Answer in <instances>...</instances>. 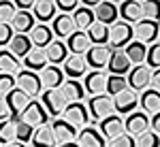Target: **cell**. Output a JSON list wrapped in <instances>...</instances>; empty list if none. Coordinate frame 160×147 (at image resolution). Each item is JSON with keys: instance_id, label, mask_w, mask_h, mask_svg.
Segmentation results:
<instances>
[{"instance_id": "25", "label": "cell", "mask_w": 160, "mask_h": 147, "mask_svg": "<svg viewBox=\"0 0 160 147\" xmlns=\"http://www.w3.org/2000/svg\"><path fill=\"white\" fill-rule=\"evenodd\" d=\"M51 32H53V37H58V41H60V38H68L75 32L73 17H71V15H64V13L56 15L53 22H51Z\"/></svg>"}, {"instance_id": "26", "label": "cell", "mask_w": 160, "mask_h": 147, "mask_svg": "<svg viewBox=\"0 0 160 147\" xmlns=\"http://www.w3.org/2000/svg\"><path fill=\"white\" fill-rule=\"evenodd\" d=\"M66 47H68V51H71L73 56H86L88 51H90V47H92V41H90V37H88V32L75 30L73 34L68 37Z\"/></svg>"}, {"instance_id": "44", "label": "cell", "mask_w": 160, "mask_h": 147, "mask_svg": "<svg viewBox=\"0 0 160 147\" xmlns=\"http://www.w3.org/2000/svg\"><path fill=\"white\" fill-rule=\"evenodd\" d=\"M15 87H17V83H15V75L0 73V98H4L9 92H13Z\"/></svg>"}, {"instance_id": "34", "label": "cell", "mask_w": 160, "mask_h": 147, "mask_svg": "<svg viewBox=\"0 0 160 147\" xmlns=\"http://www.w3.org/2000/svg\"><path fill=\"white\" fill-rule=\"evenodd\" d=\"M124 53H126V58L130 60L132 66H139V64H143V62H145L148 47H145L143 43H139V41H130V43L124 47Z\"/></svg>"}, {"instance_id": "50", "label": "cell", "mask_w": 160, "mask_h": 147, "mask_svg": "<svg viewBox=\"0 0 160 147\" xmlns=\"http://www.w3.org/2000/svg\"><path fill=\"white\" fill-rule=\"evenodd\" d=\"M34 7V0H17L15 2V9L17 11H30Z\"/></svg>"}, {"instance_id": "42", "label": "cell", "mask_w": 160, "mask_h": 147, "mask_svg": "<svg viewBox=\"0 0 160 147\" xmlns=\"http://www.w3.org/2000/svg\"><path fill=\"white\" fill-rule=\"evenodd\" d=\"M135 147H160V136L156 132H143V135H139L135 139Z\"/></svg>"}, {"instance_id": "2", "label": "cell", "mask_w": 160, "mask_h": 147, "mask_svg": "<svg viewBox=\"0 0 160 147\" xmlns=\"http://www.w3.org/2000/svg\"><path fill=\"white\" fill-rule=\"evenodd\" d=\"M88 111H90V120L92 122H100L105 117H109L115 113L113 107V98L107 94H98V96H90L88 100Z\"/></svg>"}, {"instance_id": "52", "label": "cell", "mask_w": 160, "mask_h": 147, "mask_svg": "<svg viewBox=\"0 0 160 147\" xmlns=\"http://www.w3.org/2000/svg\"><path fill=\"white\" fill-rule=\"evenodd\" d=\"M2 147H26V143H19V141H11V143H7V145Z\"/></svg>"}, {"instance_id": "35", "label": "cell", "mask_w": 160, "mask_h": 147, "mask_svg": "<svg viewBox=\"0 0 160 147\" xmlns=\"http://www.w3.org/2000/svg\"><path fill=\"white\" fill-rule=\"evenodd\" d=\"M22 71V62L19 58H15L9 49H0V73L17 75Z\"/></svg>"}, {"instance_id": "46", "label": "cell", "mask_w": 160, "mask_h": 147, "mask_svg": "<svg viewBox=\"0 0 160 147\" xmlns=\"http://www.w3.org/2000/svg\"><path fill=\"white\" fill-rule=\"evenodd\" d=\"M13 37H15V32H13L11 24H0V47L9 45Z\"/></svg>"}, {"instance_id": "23", "label": "cell", "mask_w": 160, "mask_h": 147, "mask_svg": "<svg viewBox=\"0 0 160 147\" xmlns=\"http://www.w3.org/2000/svg\"><path fill=\"white\" fill-rule=\"evenodd\" d=\"M77 145L79 147H107V141L102 139V135L94 126H86L77 135Z\"/></svg>"}, {"instance_id": "19", "label": "cell", "mask_w": 160, "mask_h": 147, "mask_svg": "<svg viewBox=\"0 0 160 147\" xmlns=\"http://www.w3.org/2000/svg\"><path fill=\"white\" fill-rule=\"evenodd\" d=\"M118 13H120V19L124 24H130L135 26L137 22L143 19V13H141V2L137 0H124L118 4Z\"/></svg>"}, {"instance_id": "7", "label": "cell", "mask_w": 160, "mask_h": 147, "mask_svg": "<svg viewBox=\"0 0 160 147\" xmlns=\"http://www.w3.org/2000/svg\"><path fill=\"white\" fill-rule=\"evenodd\" d=\"M149 130V115L148 113H143V111H132V113H128L126 115V120H124V132L130 136H139L143 135V132H148Z\"/></svg>"}, {"instance_id": "37", "label": "cell", "mask_w": 160, "mask_h": 147, "mask_svg": "<svg viewBox=\"0 0 160 147\" xmlns=\"http://www.w3.org/2000/svg\"><path fill=\"white\" fill-rule=\"evenodd\" d=\"M88 37L92 41V45H107V41H109V28L98 24V22H94L92 28L88 30Z\"/></svg>"}, {"instance_id": "14", "label": "cell", "mask_w": 160, "mask_h": 147, "mask_svg": "<svg viewBox=\"0 0 160 147\" xmlns=\"http://www.w3.org/2000/svg\"><path fill=\"white\" fill-rule=\"evenodd\" d=\"M51 130H53V136H56V141H58V145L62 143H71V141H77V135H79V130L75 128L71 122H66L64 117H58V120H53L51 122Z\"/></svg>"}, {"instance_id": "13", "label": "cell", "mask_w": 160, "mask_h": 147, "mask_svg": "<svg viewBox=\"0 0 160 147\" xmlns=\"http://www.w3.org/2000/svg\"><path fill=\"white\" fill-rule=\"evenodd\" d=\"M98 132L102 135L105 141H111V139L120 136L124 132V120H122V115L113 113V115H109V117L100 120V122H98Z\"/></svg>"}, {"instance_id": "16", "label": "cell", "mask_w": 160, "mask_h": 147, "mask_svg": "<svg viewBox=\"0 0 160 147\" xmlns=\"http://www.w3.org/2000/svg\"><path fill=\"white\" fill-rule=\"evenodd\" d=\"M94 19L102 26H113L118 19H120V13H118V4L115 2H98L96 7H94Z\"/></svg>"}, {"instance_id": "32", "label": "cell", "mask_w": 160, "mask_h": 147, "mask_svg": "<svg viewBox=\"0 0 160 147\" xmlns=\"http://www.w3.org/2000/svg\"><path fill=\"white\" fill-rule=\"evenodd\" d=\"M22 64H24L26 71L41 73V71H43L49 62H47V56H45V51H43V49H34V47H32V51H30V53L24 58V62H22Z\"/></svg>"}, {"instance_id": "10", "label": "cell", "mask_w": 160, "mask_h": 147, "mask_svg": "<svg viewBox=\"0 0 160 147\" xmlns=\"http://www.w3.org/2000/svg\"><path fill=\"white\" fill-rule=\"evenodd\" d=\"M30 100H32V98L28 96L26 92H22L19 87H15L13 92H9V94L4 96V102H7V107H9L11 120H19V115H22L24 109L30 105Z\"/></svg>"}, {"instance_id": "27", "label": "cell", "mask_w": 160, "mask_h": 147, "mask_svg": "<svg viewBox=\"0 0 160 147\" xmlns=\"http://www.w3.org/2000/svg\"><path fill=\"white\" fill-rule=\"evenodd\" d=\"M139 105H141V111L148 113V115H156V113H160V92L148 87L145 92L139 94Z\"/></svg>"}, {"instance_id": "51", "label": "cell", "mask_w": 160, "mask_h": 147, "mask_svg": "<svg viewBox=\"0 0 160 147\" xmlns=\"http://www.w3.org/2000/svg\"><path fill=\"white\" fill-rule=\"evenodd\" d=\"M7 117H9V107H7L4 98H0V122H4Z\"/></svg>"}, {"instance_id": "28", "label": "cell", "mask_w": 160, "mask_h": 147, "mask_svg": "<svg viewBox=\"0 0 160 147\" xmlns=\"http://www.w3.org/2000/svg\"><path fill=\"white\" fill-rule=\"evenodd\" d=\"M34 26L37 24H34L32 11H17V15L13 17V22H11V28L15 34H30Z\"/></svg>"}, {"instance_id": "3", "label": "cell", "mask_w": 160, "mask_h": 147, "mask_svg": "<svg viewBox=\"0 0 160 147\" xmlns=\"http://www.w3.org/2000/svg\"><path fill=\"white\" fill-rule=\"evenodd\" d=\"M41 105H43V109L47 111V115H51L53 120H58L64 109H66V98L62 96L60 87L58 90H43V94H41Z\"/></svg>"}, {"instance_id": "15", "label": "cell", "mask_w": 160, "mask_h": 147, "mask_svg": "<svg viewBox=\"0 0 160 147\" xmlns=\"http://www.w3.org/2000/svg\"><path fill=\"white\" fill-rule=\"evenodd\" d=\"M90 71L88 68V62L83 56H68L64 64H62V73L64 77H68V79H79V77H86V73Z\"/></svg>"}, {"instance_id": "48", "label": "cell", "mask_w": 160, "mask_h": 147, "mask_svg": "<svg viewBox=\"0 0 160 147\" xmlns=\"http://www.w3.org/2000/svg\"><path fill=\"white\" fill-rule=\"evenodd\" d=\"M149 130L160 136V113H156V115L149 117Z\"/></svg>"}, {"instance_id": "53", "label": "cell", "mask_w": 160, "mask_h": 147, "mask_svg": "<svg viewBox=\"0 0 160 147\" xmlns=\"http://www.w3.org/2000/svg\"><path fill=\"white\" fill-rule=\"evenodd\" d=\"M58 147H79V145H77V141H71V143H62Z\"/></svg>"}, {"instance_id": "41", "label": "cell", "mask_w": 160, "mask_h": 147, "mask_svg": "<svg viewBox=\"0 0 160 147\" xmlns=\"http://www.w3.org/2000/svg\"><path fill=\"white\" fill-rule=\"evenodd\" d=\"M15 15H17L15 2H11V0H0V24H11Z\"/></svg>"}, {"instance_id": "49", "label": "cell", "mask_w": 160, "mask_h": 147, "mask_svg": "<svg viewBox=\"0 0 160 147\" xmlns=\"http://www.w3.org/2000/svg\"><path fill=\"white\" fill-rule=\"evenodd\" d=\"M149 86H152V90L160 92V68L152 71V81H149Z\"/></svg>"}, {"instance_id": "31", "label": "cell", "mask_w": 160, "mask_h": 147, "mask_svg": "<svg viewBox=\"0 0 160 147\" xmlns=\"http://www.w3.org/2000/svg\"><path fill=\"white\" fill-rule=\"evenodd\" d=\"M75 22V30H79V32H88L92 24L96 22L94 19V9H88V7H77V11L71 15Z\"/></svg>"}, {"instance_id": "43", "label": "cell", "mask_w": 160, "mask_h": 147, "mask_svg": "<svg viewBox=\"0 0 160 147\" xmlns=\"http://www.w3.org/2000/svg\"><path fill=\"white\" fill-rule=\"evenodd\" d=\"M145 62H148V68H160V43H154L148 47V56H145Z\"/></svg>"}, {"instance_id": "24", "label": "cell", "mask_w": 160, "mask_h": 147, "mask_svg": "<svg viewBox=\"0 0 160 147\" xmlns=\"http://www.w3.org/2000/svg\"><path fill=\"white\" fill-rule=\"evenodd\" d=\"M60 92L66 98V102H81L86 98V90L79 79H64V83L60 86Z\"/></svg>"}, {"instance_id": "33", "label": "cell", "mask_w": 160, "mask_h": 147, "mask_svg": "<svg viewBox=\"0 0 160 147\" xmlns=\"http://www.w3.org/2000/svg\"><path fill=\"white\" fill-rule=\"evenodd\" d=\"M9 51H11L15 58H26L30 51H32V41L28 34H15L9 43Z\"/></svg>"}, {"instance_id": "22", "label": "cell", "mask_w": 160, "mask_h": 147, "mask_svg": "<svg viewBox=\"0 0 160 147\" xmlns=\"http://www.w3.org/2000/svg\"><path fill=\"white\" fill-rule=\"evenodd\" d=\"M28 37H30V41H32V47L34 49H45L56 41L53 32H51V26H45V24H37Z\"/></svg>"}, {"instance_id": "8", "label": "cell", "mask_w": 160, "mask_h": 147, "mask_svg": "<svg viewBox=\"0 0 160 147\" xmlns=\"http://www.w3.org/2000/svg\"><path fill=\"white\" fill-rule=\"evenodd\" d=\"M62 115H64L66 122L73 124L75 128H86L88 124L92 122L90 120V111H88V107L83 102H68Z\"/></svg>"}, {"instance_id": "30", "label": "cell", "mask_w": 160, "mask_h": 147, "mask_svg": "<svg viewBox=\"0 0 160 147\" xmlns=\"http://www.w3.org/2000/svg\"><path fill=\"white\" fill-rule=\"evenodd\" d=\"M32 147H58V141L53 136V130H51V124H45L34 130L32 135Z\"/></svg>"}, {"instance_id": "39", "label": "cell", "mask_w": 160, "mask_h": 147, "mask_svg": "<svg viewBox=\"0 0 160 147\" xmlns=\"http://www.w3.org/2000/svg\"><path fill=\"white\" fill-rule=\"evenodd\" d=\"M13 122H15V141L28 143L32 139V135H34V128L30 124H26L24 120H13Z\"/></svg>"}, {"instance_id": "47", "label": "cell", "mask_w": 160, "mask_h": 147, "mask_svg": "<svg viewBox=\"0 0 160 147\" xmlns=\"http://www.w3.org/2000/svg\"><path fill=\"white\" fill-rule=\"evenodd\" d=\"M56 7H58L64 15H73V13L77 11V7H79V2H77V0H58Z\"/></svg>"}, {"instance_id": "6", "label": "cell", "mask_w": 160, "mask_h": 147, "mask_svg": "<svg viewBox=\"0 0 160 147\" xmlns=\"http://www.w3.org/2000/svg\"><path fill=\"white\" fill-rule=\"evenodd\" d=\"M149 81H152V68H148L145 64H139V66H132L130 73L126 75V83L130 90H135L137 94L145 92L149 87Z\"/></svg>"}, {"instance_id": "45", "label": "cell", "mask_w": 160, "mask_h": 147, "mask_svg": "<svg viewBox=\"0 0 160 147\" xmlns=\"http://www.w3.org/2000/svg\"><path fill=\"white\" fill-rule=\"evenodd\" d=\"M107 147H135V136H130V135H126V132H122L120 136L111 139L109 143H107Z\"/></svg>"}, {"instance_id": "21", "label": "cell", "mask_w": 160, "mask_h": 147, "mask_svg": "<svg viewBox=\"0 0 160 147\" xmlns=\"http://www.w3.org/2000/svg\"><path fill=\"white\" fill-rule=\"evenodd\" d=\"M32 15L38 24L47 26V22H53V17L58 15V7L53 0H37L32 7Z\"/></svg>"}, {"instance_id": "36", "label": "cell", "mask_w": 160, "mask_h": 147, "mask_svg": "<svg viewBox=\"0 0 160 147\" xmlns=\"http://www.w3.org/2000/svg\"><path fill=\"white\" fill-rule=\"evenodd\" d=\"M128 87L126 83V77H120V75H107V86H105V94L107 96H118L120 92H124Z\"/></svg>"}, {"instance_id": "9", "label": "cell", "mask_w": 160, "mask_h": 147, "mask_svg": "<svg viewBox=\"0 0 160 147\" xmlns=\"http://www.w3.org/2000/svg\"><path fill=\"white\" fill-rule=\"evenodd\" d=\"M19 120H24L26 124H30L32 128H41V126L47 124L49 115H47V111L43 109L41 100H30V105L24 109V113L19 115Z\"/></svg>"}, {"instance_id": "54", "label": "cell", "mask_w": 160, "mask_h": 147, "mask_svg": "<svg viewBox=\"0 0 160 147\" xmlns=\"http://www.w3.org/2000/svg\"><path fill=\"white\" fill-rule=\"evenodd\" d=\"M0 147H2V145H0Z\"/></svg>"}, {"instance_id": "5", "label": "cell", "mask_w": 160, "mask_h": 147, "mask_svg": "<svg viewBox=\"0 0 160 147\" xmlns=\"http://www.w3.org/2000/svg\"><path fill=\"white\" fill-rule=\"evenodd\" d=\"M132 37H135V41L143 43L145 47L154 45L156 38L160 37V24L158 22H149V19H141L132 26Z\"/></svg>"}, {"instance_id": "18", "label": "cell", "mask_w": 160, "mask_h": 147, "mask_svg": "<svg viewBox=\"0 0 160 147\" xmlns=\"http://www.w3.org/2000/svg\"><path fill=\"white\" fill-rule=\"evenodd\" d=\"M38 79H41V86L45 87V90H58V87L64 83V73H62V66L47 64V66L38 73Z\"/></svg>"}, {"instance_id": "1", "label": "cell", "mask_w": 160, "mask_h": 147, "mask_svg": "<svg viewBox=\"0 0 160 147\" xmlns=\"http://www.w3.org/2000/svg\"><path fill=\"white\" fill-rule=\"evenodd\" d=\"M130 41H135V37H132V26L130 24L115 22L113 26H109V41H107V47H109L111 51L124 49Z\"/></svg>"}, {"instance_id": "4", "label": "cell", "mask_w": 160, "mask_h": 147, "mask_svg": "<svg viewBox=\"0 0 160 147\" xmlns=\"http://www.w3.org/2000/svg\"><path fill=\"white\" fill-rule=\"evenodd\" d=\"M15 83H17V87H19L22 92H26L28 96L32 98V100L43 94V86H41L38 73H32V71H26V68H22L19 73L15 75Z\"/></svg>"}, {"instance_id": "17", "label": "cell", "mask_w": 160, "mask_h": 147, "mask_svg": "<svg viewBox=\"0 0 160 147\" xmlns=\"http://www.w3.org/2000/svg\"><path fill=\"white\" fill-rule=\"evenodd\" d=\"M105 86H107V75L105 71H88L83 77V90L90 96H98L105 94Z\"/></svg>"}, {"instance_id": "29", "label": "cell", "mask_w": 160, "mask_h": 147, "mask_svg": "<svg viewBox=\"0 0 160 147\" xmlns=\"http://www.w3.org/2000/svg\"><path fill=\"white\" fill-rule=\"evenodd\" d=\"M45 51V56H47V62L53 64V66H58V64H64V60L68 58V47H66V43L64 41H53L49 47L43 49Z\"/></svg>"}, {"instance_id": "40", "label": "cell", "mask_w": 160, "mask_h": 147, "mask_svg": "<svg viewBox=\"0 0 160 147\" xmlns=\"http://www.w3.org/2000/svg\"><path fill=\"white\" fill-rule=\"evenodd\" d=\"M11 141H15V122L4 120L0 122V145H7Z\"/></svg>"}, {"instance_id": "20", "label": "cell", "mask_w": 160, "mask_h": 147, "mask_svg": "<svg viewBox=\"0 0 160 147\" xmlns=\"http://www.w3.org/2000/svg\"><path fill=\"white\" fill-rule=\"evenodd\" d=\"M130 68H132V64H130V60H128V58H126L124 49L111 51L109 62H107V71H109L111 75H120V77H126V75L130 73Z\"/></svg>"}, {"instance_id": "11", "label": "cell", "mask_w": 160, "mask_h": 147, "mask_svg": "<svg viewBox=\"0 0 160 147\" xmlns=\"http://www.w3.org/2000/svg\"><path fill=\"white\" fill-rule=\"evenodd\" d=\"M137 105H139V94L130 87H126L118 96H113V107H115L118 115H128V113L137 111Z\"/></svg>"}, {"instance_id": "38", "label": "cell", "mask_w": 160, "mask_h": 147, "mask_svg": "<svg viewBox=\"0 0 160 147\" xmlns=\"http://www.w3.org/2000/svg\"><path fill=\"white\" fill-rule=\"evenodd\" d=\"M141 13H143V19L160 22V2L158 0H145V2H141Z\"/></svg>"}, {"instance_id": "12", "label": "cell", "mask_w": 160, "mask_h": 147, "mask_svg": "<svg viewBox=\"0 0 160 147\" xmlns=\"http://www.w3.org/2000/svg\"><path fill=\"white\" fill-rule=\"evenodd\" d=\"M109 56H111V49L107 45H92L83 58H86L90 71H102V68H107Z\"/></svg>"}]
</instances>
